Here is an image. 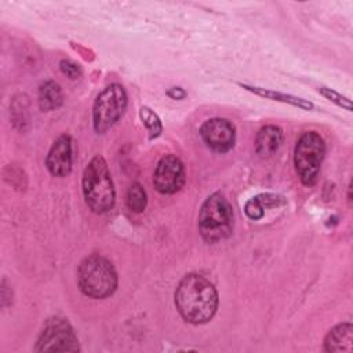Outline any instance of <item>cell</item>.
<instances>
[{
  "mask_svg": "<svg viewBox=\"0 0 353 353\" xmlns=\"http://www.w3.org/2000/svg\"><path fill=\"white\" fill-rule=\"evenodd\" d=\"M167 95L171 97L172 99H182V98H185L186 92L181 87H172L167 91Z\"/></svg>",
  "mask_w": 353,
  "mask_h": 353,
  "instance_id": "ffe728a7",
  "label": "cell"
},
{
  "mask_svg": "<svg viewBox=\"0 0 353 353\" xmlns=\"http://www.w3.org/2000/svg\"><path fill=\"white\" fill-rule=\"evenodd\" d=\"M324 153V141L316 131H307L299 137L295 145L294 164L303 185L313 186L316 183Z\"/></svg>",
  "mask_w": 353,
  "mask_h": 353,
  "instance_id": "5b68a950",
  "label": "cell"
},
{
  "mask_svg": "<svg viewBox=\"0 0 353 353\" xmlns=\"http://www.w3.org/2000/svg\"><path fill=\"white\" fill-rule=\"evenodd\" d=\"M37 101H39V106L43 112H50V110L58 109L63 102V95H62V90H61L59 84L55 81H51V80L44 81L39 87Z\"/></svg>",
  "mask_w": 353,
  "mask_h": 353,
  "instance_id": "4fadbf2b",
  "label": "cell"
},
{
  "mask_svg": "<svg viewBox=\"0 0 353 353\" xmlns=\"http://www.w3.org/2000/svg\"><path fill=\"white\" fill-rule=\"evenodd\" d=\"M243 88L259 95V97H263V98H268V99H273V101H279V102H284V103H290V105H294V106H298L301 109H306V110H310L313 109V103L303 99V98H298V97H294V95H288V94H283V92H279V91H272V90H266V88H261V87H254V85H247V84H240Z\"/></svg>",
  "mask_w": 353,
  "mask_h": 353,
  "instance_id": "5bb4252c",
  "label": "cell"
},
{
  "mask_svg": "<svg viewBox=\"0 0 353 353\" xmlns=\"http://www.w3.org/2000/svg\"><path fill=\"white\" fill-rule=\"evenodd\" d=\"M244 211L247 214V216L250 219H261L263 216V201L261 199V196L258 197H252L250 199L247 203H245V207H244Z\"/></svg>",
  "mask_w": 353,
  "mask_h": 353,
  "instance_id": "e0dca14e",
  "label": "cell"
},
{
  "mask_svg": "<svg viewBox=\"0 0 353 353\" xmlns=\"http://www.w3.org/2000/svg\"><path fill=\"white\" fill-rule=\"evenodd\" d=\"M73 164V142L69 135H61L51 146L46 165L54 176H65L72 171Z\"/></svg>",
  "mask_w": 353,
  "mask_h": 353,
  "instance_id": "30bf717a",
  "label": "cell"
},
{
  "mask_svg": "<svg viewBox=\"0 0 353 353\" xmlns=\"http://www.w3.org/2000/svg\"><path fill=\"white\" fill-rule=\"evenodd\" d=\"M127 108V92L120 84H110L103 88L92 108V123L94 130L98 134H105L113 127L119 119L124 114Z\"/></svg>",
  "mask_w": 353,
  "mask_h": 353,
  "instance_id": "8992f818",
  "label": "cell"
},
{
  "mask_svg": "<svg viewBox=\"0 0 353 353\" xmlns=\"http://www.w3.org/2000/svg\"><path fill=\"white\" fill-rule=\"evenodd\" d=\"M59 66H61V70L69 79H77V77L81 76V68L77 63H74L73 61H70V59H62Z\"/></svg>",
  "mask_w": 353,
  "mask_h": 353,
  "instance_id": "d6986e66",
  "label": "cell"
},
{
  "mask_svg": "<svg viewBox=\"0 0 353 353\" xmlns=\"http://www.w3.org/2000/svg\"><path fill=\"white\" fill-rule=\"evenodd\" d=\"M284 139L283 130L276 125H265L259 130L255 141V149L261 156H270L279 150Z\"/></svg>",
  "mask_w": 353,
  "mask_h": 353,
  "instance_id": "7c38bea8",
  "label": "cell"
},
{
  "mask_svg": "<svg viewBox=\"0 0 353 353\" xmlns=\"http://www.w3.org/2000/svg\"><path fill=\"white\" fill-rule=\"evenodd\" d=\"M139 116L142 119V123L143 125L146 127L148 132H149V137L150 138H156L160 135L163 127H161V121L159 119V116L148 106H142L141 110H139Z\"/></svg>",
  "mask_w": 353,
  "mask_h": 353,
  "instance_id": "2e32d148",
  "label": "cell"
},
{
  "mask_svg": "<svg viewBox=\"0 0 353 353\" xmlns=\"http://www.w3.org/2000/svg\"><path fill=\"white\" fill-rule=\"evenodd\" d=\"M36 352H79L77 336L68 320L62 317L48 319L37 338Z\"/></svg>",
  "mask_w": 353,
  "mask_h": 353,
  "instance_id": "52a82bcc",
  "label": "cell"
},
{
  "mask_svg": "<svg viewBox=\"0 0 353 353\" xmlns=\"http://www.w3.org/2000/svg\"><path fill=\"white\" fill-rule=\"evenodd\" d=\"M125 203H127V207L132 212H142L145 210L148 199H146V192H145V189H143V186L141 183L134 182L128 188Z\"/></svg>",
  "mask_w": 353,
  "mask_h": 353,
  "instance_id": "9a60e30c",
  "label": "cell"
},
{
  "mask_svg": "<svg viewBox=\"0 0 353 353\" xmlns=\"http://www.w3.org/2000/svg\"><path fill=\"white\" fill-rule=\"evenodd\" d=\"M200 135L205 145L218 153H225L234 146L236 128L228 119H210L200 127Z\"/></svg>",
  "mask_w": 353,
  "mask_h": 353,
  "instance_id": "9c48e42d",
  "label": "cell"
},
{
  "mask_svg": "<svg viewBox=\"0 0 353 353\" xmlns=\"http://www.w3.org/2000/svg\"><path fill=\"white\" fill-rule=\"evenodd\" d=\"M175 306L185 321L204 324L218 309V292L210 280L197 273H189L182 277L175 290Z\"/></svg>",
  "mask_w": 353,
  "mask_h": 353,
  "instance_id": "6da1fadb",
  "label": "cell"
},
{
  "mask_svg": "<svg viewBox=\"0 0 353 353\" xmlns=\"http://www.w3.org/2000/svg\"><path fill=\"white\" fill-rule=\"evenodd\" d=\"M185 179L186 174L181 159L174 154H165L160 159L153 175V183L157 192L174 194L182 189Z\"/></svg>",
  "mask_w": 353,
  "mask_h": 353,
  "instance_id": "ba28073f",
  "label": "cell"
},
{
  "mask_svg": "<svg viewBox=\"0 0 353 353\" xmlns=\"http://www.w3.org/2000/svg\"><path fill=\"white\" fill-rule=\"evenodd\" d=\"M83 194L87 205L97 214L113 208L116 192L109 167L102 156H95L83 174Z\"/></svg>",
  "mask_w": 353,
  "mask_h": 353,
  "instance_id": "7a4b0ae2",
  "label": "cell"
},
{
  "mask_svg": "<svg viewBox=\"0 0 353 353\" xmlns=\"http://www.w3.org/2000/svg\"><path fill=\"white\" fill-rule=\"evenodd\" d=\"M77 283L84 295L94 299H103L116 291L117 273L106 258L90 255L79 265Z\"/></svg>",
  "mask_w": 353,
  "mask_h": 353,
  "instance_id": "3957f363",
  "label": "cell"
},
{
  "mask_svg": "<svg viewBox=\"0 0 353 353\" xmlns=\"http://www.w3.org/2000/svg\"><path fill=\"white\" fill-rule=\"evenodd\" d=\"M199 232L207 243L228 239L233 230V208L222 193L210 194L199 212Z\"/></svg>",
  "mask_w": 353,
  "mask_h": 353,
  "instance_id": "277c9868",
  "label": "cell"
},
{
  "mask_svg": "<svg viewBox=\"0 0 353 353\" xmlns=\"http://www.w3.org/2000/svg\"><path fill=\"white\" fill-rule=\"evenodd\" d=\"M324 349L330 353L353 350V327L350 323H341L327 334Z\"/></svg>",
  "mask_w": 353,
  "mask_h": 353,
  "instance_id": "8fae6325",
  "label": "cell"
},
{
  "mask_svg": "<svg viewBox=\"0 0 353 353\" xmlns=\"http://www.w3.org/2000/svg\"><path fill=\"white\" fill-rule=\"evenodd\" d=\"M319 92H320L321 95H324L327 99H330L331 102L336 103L338 106H342V108H345L346 110H352V102H350V99H347L346 97L341 95L339 92H336V91H334V90H331V88H327V87H320V88H319Z\"/></svg>",
  "mask_w": 353,
  "mask_h": 353,
  "instance_id": "ac0fdd59",
  "label": "cell"
}]
</instances>
